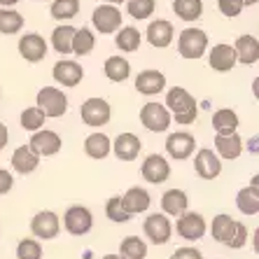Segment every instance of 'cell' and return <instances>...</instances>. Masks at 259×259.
I'll use <instances>...</instances> for the list:
<instances>
[{
    "label": "cell",
    "mask_w": 259,
    "mask_h": 259,
    "mask_svg": "<svg viewBox=\"0 0 259 259\" xmlns=\"http://www.w3.org/2000/svg\"><path fill=\"white\" fill-rule=\"evenodd\" d=\"M245 243H247V227L241 222V224H238V231H236V238L227 247H234V250H238V247H243Z\"/></svg>",
    "instance_id": "ee69618b"
},
{
    "label": "cell",
    "mask_w": 259,
    "mask_h": 259,
    "mask_svg": "<svg viewBox=\"0 0 259 259\" xmlns=\"http://www.w3.org/2000/svg\"><path fill=\"white\" fill-rule=\"evenodd\" d=\"M140 121L147 131H154V133H161L170 126V112L166 110V105L161 103H145L143 110H140Z\"/></svg>",
    "instance_id": "8992f818"
},
{
    "label": "cell",
    "mask_w": 259,
    "mask_h": 259,
    "mask_svg": "<svg viewBox=\"0 0 259 259\" xmlns=\"http://www.w3.org/2000/svg\"><path fill=\"white\" fill-rule=\"evenodd\" d=\"M173 12L182 21H196L203 14V3L201 0H173Z\"/></svg>",
    "instance_id": "836d02e7"
},
{
    "label": "cell",
    "mask_w": 259,
    "mask_h": 259,
    "mask_svg": "<svg viewBox=\"0 0 259 259\" xmlns=\"http://www.w3.org/2000/svg\"><path fill=\"white\" fill-rule=\"evenodd\" d=\"M30 231L40 241H52L61 231V220L56 212L52 210H40L33 220H30Z\"/></svg>",
    "instance_id": "30bf717a"
},
{
    "label": "cell",
    "mask_w": 259,
    "mask_h": 259,
    "mask_svg": "<svg viewBox=\"0 0 259 259\" xmlns=\"http://www.w3.org/2000/svg\"><path fill=\"white\" fill-rule=\"evenodd\" d=\"M103 70H105V77L110 82H126L128 75H131V63L124 56H110Z\"/></svg>",
    "instance_id": "f1b7e54d"
},
{
    "label": "cell",
    "mask_w": 259,
    "mask_h": 259,
    "mask_svg": "<svg viewBox=\"0 0 259 259\" xmlns=\"http://www.w3.org/2000/svg\"><path fill=\"white\" fill-rule=\"evenodd\" d=\"M194 150H196V138L187 131H175L166 138V152H168V157L175 159V161L189 159L194 154Z\"/></svg>",
    "instance_id": "9c48e42d"
},
{
    "label": "cell",
    "mask_w": 259,
    "mask_h": 259,
    "mask_svg": "<svg viewBox=\"0 0 259 259\" xmlns=\"http://www.w3.org/2000/svg\"><path fill=\"white\" fill-rule=\"evenodd\" d=\"M103 3H105V5H121V3H124V0H103Z\"/></svg>",
    "instance_id": "c3c4849f"
},
{
    "label": "cell",
    "mask_w": 259,
    "mask_h": 259,
    "mask_svg": "<svg viewBox=\"0 0 259 259\" xmlns=\"http://www.w3.org/2000/svg\"><path fill=\"white\" fill-rule=\"evenodd\" d=\"M52 75H54V79L63 87H77L79 82L84 79V70H82V66H79L77 61H68V59L56 61Z\"/></svg>",
    "instance_id": "2e32d148"
},
{
    "label": "cell",
    "mask_w": 259,
    "mask_h": 259,
    "mask_svg": "<svg viewBox=\"0 0 259 259\" xmlns=\"http://www.w3.org/2000/svg\"><path fill=\"white\" fill-rule=\"evenodd\" d=\"M17 3H19V0H0V5H3V7H7V10H10V7H12V5H17Z\"/></svg>",
    "instance_id": "7dc6e473"
},
{
    "label": "cell",
    "mask_w": 259,
    "mask_h": 259,
    "mask_svg": "<svg viewBox=\"0 0 259 259\" xmlns=\"http://www.w3.org/2000/svg\"><path fill=\"white\" fill-rule=\"evenodd\" d=\"M40 166V157L37 154H33V152L28 150V145H21V147H17L12 154V168L17 170V173L21 175H28L33 173V170Z\"/></svg>",
    "instance_id": "4316f807"
},
{
    "label": "cell",
    "mask_w": 259,
    "mask_h": 259,
    "mask_svg": "<svg viewBox=\"0 0 259 259\" xmlns=\"http://www.w3.org/2000/svg\"><path fill=\"white\" fill-rule=\"evenodd\" d=\"M35 108L45 115V119H56V117H63L68 112V96L61 89L45 87V89L37 91Z\"/></svg>",
    "instance_id": "7a4b0ae2"
},
{
    "label": "cell",
    "mask_w": 259,
    "mask_h": 259,
    "mask_svg": "<svg viewBox=\"0 0 259 259\" xmlns=\"http://www.w3.org/2000/svg\"><path fill=\"white\" fill-rule=\"evenodd\" d=\"M49 12L56 21H68L79 14V0H54Z\"/></svg>",
    "instance_id": "8d00e7d4"
},
{
    "label": "cell",
    "mask_w": 259,
    "mask_h": 259,
    "mask_svg": "<svg viewBox=\"0 0 259 259\" xmlns=\"http://www.w3.org/2000/svg\"><path fill=\"white\" fill-rule=\"evenodd\" d=\"M91 21L101 35H110L121 28V12L115 5H98L91 14Z\"/></svg>",
    "instance_id": "8fae6325"
},
{
    "label": "cell",
    "mask_w": 259,
    "mask_h": 259,
    "mask_svg": "<svg viewBox=\"0 0 259 259\" xmlns=\"http://www.w3.org/2000/svg\"><path fill=\"white\" fill-rule=\"evenodd\" d=\"M84 152H87V157H91V159H105L112 152V140L101 131L91 133L89 138L84 140Z\"/></svg>",
    "instance_id": "83f0119b"
},
{
    "label": "cell",
    "mask_w": 259,
    "mask_h": 259,
    "mask_svg": "<svg viewBox=\"0 0 259 259\" xmlns=\"http://www.w3.org/2000/svg\"><path fill=\"white\" fill-rule=\"evenodd\" d=\"M119 259H145L147 257V245L138 236H126L119 245Z\"/></svg>",
    "instance_id": "1f68e13d"
},
{
    "label": "cell",
    "mask_w": 259,
    "mask_h": 259,
    "mask_svg": "<svg viewBox=\"0 0 259 259\" xmlns=\"http://www.w3.org/2000/svg\"><path fill=\"white\" fill-rule=\"evenodd\" d=\"M259 0H243V5H257Z\"/></svg>",
    "instance_id": "681fc988"
},
{
    "label": "cell",
    "mask_w": 259,
    "mask_h": 259,
    "mask_svg": "<svg viewBox=\"0 0 259 259\" xmlns=\"http://www.w3.org/2000/svg\"><path fill=\"white\" fill-rule=\"evenodd\" d=\"M63 227L72 236H84L94 227V215L84 205H70L66 210V215H63Z\"/></svg>",
    "instance_id": "52a82bcc"
},
{
    "label": "cell",
    "mask_w": 259,
    "mask_h": 259,
    "mask_svg": "<svg viewBox=\"0 0 259 259\" xmlns=\"http://www.w3.org/2000/svg\"><path fill=\"white\" fill-rule=\"evenodd\" d=\"M157 10V0H126V12L133 19H147Z\"/></svg>",
    "instance_id": "74e56055"
},
{
    "label": "cell",
    "mask_w": 259,
    "mask_h": 259,
    "mask_svg": "<svg viewBox=\"0 0 259 259\" xmlns=\"http://www.w3.org/2000/svg\"><path fill=\"white\" fill-rule=\"evenodd\" d=\"M45 124V115L40 112L37 108H26L24 112H21V128L24 131H40Z\"/></svg>",
    "instance_id": "ab89813d"
},
{
    "label": "cell",
    "mask_w": 259,
    "mask_h": 259,
    "mask_svg": "<svg viewBox=\"0 0 259 259\" xmlns=\"http://www.w3.org/2000/svg\"><path fill=\"white\" fill-rule=\"evenodd\" d=\"M96 47V37L91 33L89 28H77L75 35H72V47H70V54L75 56H87L94 52Z\"/></svg>",
    "instance_id": "4dcf8cb0"
},
{
    "label": "cell",
    "mask_w": 259,
    "mask_h": 259,
    "mask_svg": "<svg viewBox=\"0 0 259 259\" xmlns=\"http://www.w3.org/2000/svg\"><path fill=\"white\" fill-rule=\"evenodd\" d=\"M19 54L24 56L28 63H40L47 56V42L40 33H26L19 40Z\"/></svg>",
    "instance_id": "9a60e30c"
},
{
    "label": "cell",
    "mask_w": 259,
    "mask_h": 259,
    "mask_svg": "<svg viewBox=\"0 0 259 259\" xmlns=\"http://www.w3.org/2000/svg\"><path fill=\"white\" fill-rule=\"evenodd\" d=\"M238 224L231 215H217L212 217V227H210V234L217 243H224V245H229L231 241L236 238V231H238Z\"/></svg>",
    "instance_id": "ffe728a7"
},
{
    "label": "cell",
    "mask_w": 259,
    "mask_h": 259,
    "mask_svg": "<svg viewBox=\"0 0 259 259\" xmlns=\"http://www.w3.org/2000/svg\"><path fill=\"white\" fill-rule=\"evenodd\" d=\"M24 28V17L14 10H7V7H0V33L3 35H14Z\"/></svg>",
    "instance_id": "d590c367"
},
{
    "label": "cell",
    "mask_w": 259,
    "mask_h": 259,
    "mask_svg": "<svg viewBox=\"0 0 259 259\" xmlns=\"http://www.w3.org/2000/svg\"><path fill=\"white\" fill-rule=\"evenodd\" d=\"M61 136L56 131H49V128H40V131L33 133V138L28 143V150L37 157H54L56 152L61 150Z\"/></svg>",
    "instance_id": "7c38bea8"
},
{
    "label": "cell",
    "mask_w": 259,
    "mask_h": 259,
    "mask_svg": "<svg viewBox=\"0 0 259 259\" xmlns=\"http://www.w3.org/2000/svg\"><path fill=\"white\" fill-rule=\"evenodd\" d=\"M194 170H196L199 178H203V180H215L217 175L222 173V159L217 157L212 150L203 147V150H199L196 157H194Z\"/></svg>",
    "instance_id": "5bb4252c"
},
{
    "label": "cell",
    "mask_w": 259,
    "mask_h": 259,
    "mask_svg": "<svg viewBox=\"0 0 259 259\" xmlns=\"http://www.w3.org/2000/svg\"><path fill=\"white\" fill-rule=\"evenodd\" d=\"M217 7H220V12L224 14V17H238V14L243 12V0H217Z\"/></svg>",
    "instance_id": "b9f144b4"
},
{
    "label": "cell",
    "mask_w": 259,
    "mask_h": 259,
    "mask_svg": "<svg viewBox=\"0 0 259 259\" xmlns=\"http://www.w3.org/2000/svg\"><path fill=\"white\" fill-rule=\"evenodd\" d=\"M212 128L217 136H231L238 131V115L231 108H220L212 115Z\"/></svg>",
    "instance_id": "484cf974"
},
{
    "label": "cell",
    "mask_w": 259,
    "mask_h": 259,
    "mask_svg": "<svg viewBox=\"0 0 259 259\" xmlns=\"http://www.w3.org/2000/svg\"><path fill=\"white\" fill-rule=\"evenodd\" d=\"M152 203V196L147 189L143 187H131L124 196H121V205L128 215H138V212H145Z\"/></svg>",
    "instance_id": "603a6c76"
},
{
    "label": "cell",
    "mask_w": 259,
    "mask_h": 259,
    "mask_svg": "<svg viewBox=\"0 0 259 259\" xmlns=\"http://www.w3.org/2000/svg\"><path fill=\"white\" fill-rule=\"evenodd\" d=\"M208 61H210V68L217 72H229V70H234V66L238 63L231 45H215V47L210 49Z\"/></svg>",
    "instance_id": "7402d4cb"
},
{
    "label": "cell",
    "mask_w": 259,
    "mask_h": 259,
    "mask_svg": "<svg viewBox=\"0 0 259 259\" xmlns=\"http://www.w3.org/2000/svg\"><path fill=\"white\" fill-rule=\"evenodd\" d=\"M75 26H56L54 33H52V47H54V52H59V54H70V47H72V35H75Z\"/></svg>",
    "instance_id": "d6a6232c"
},
{
    "label": "cell",
    "mask_w": 259,
    "mask_h": 259,
    "mask_svg": "<svg viewBox=\"0 0 259 259\" xmlns=\"http://www.w3.org/2000/svg\"><path fill=\"white\" fill-rule=\"evenodd\" d=\"M136 89L145 96H157L166 89V75L159 70H143L136 77Z\"/></svg>",
    "instance_id": "d6986e66"
},
{
    "label": "cell",
    "mask_w": 259,
    "mask_h": 259,
    "mask_svg": "<svg viewBox=\"0 0 259 259\" xmlns=\"http://www.w3.org/2000/svg\"><path fill=\"white\" fill-rule=\"evenodd\" d=\"M143 150V143L136 133H119L112 143V152H115V157L121 159V161H136Z\"/></svg>",
    "instance_id": "e0dca14e"
},
{
    "label": "cell",
    "mask_w": 259,
    "mask_h": 259,
    "mask_svg": "<svg viewBox=\"0 0 259 259\" xmlns=\"http://www.w3.org/2000/svg\"><path fill=\"white\" fill-rule=\"evenodd\" d=\"M140 173L152 185H161V182H166L170 178V163L161 154H150L140 166Z\"/></svg>",
    "instance_id": "4fadbf2b"
},
{
    "label": "cell",
    "mask_w": 259,
    "mask_h": 259,
    "mask_svg": "<svg viewBox=\"0 0 259 259\" xmlns=\"http://www.w3.org/2000/svg\"><path fill=\"white\" fill-rule=\"evenodd\" d=\"M175 231H178L180 238L194 243V241H201V238L205 236L208 224H205V220H203L201 212L187 210V212H182V215L178 217V222H175Z\"/></svg>",
    "instance_id": "277c9868"
},
{
    "label": "cell",
    "mask_w": 259,
    "mask_h": 259,
    "mask_svg": "<svg viewBox=\"0 0 259 259\" xmlns=\"http://www.w3.org/2000/svg\"><path fill=\"white\" fill-rule=\"evenodd\" d=\"M140 30L133 28V26H124V28H119V33H117L115 37V45L117 49H121V52H136V49L140 47Z\"/></svg>",
    "instance_id": "e575fe53"
},
{
    "label": "cell",
    "mask_w": 259,
    "mask_h": 259,
    "mask_svg": "<svg viewBox=\"0 0 259 259\" xmlns=\"http://www.w3.org/2000/svg\"><path fill=\"white\" fill-rule=\"evenodd\" d=\"M17 259H42V245L35 238H24L17 245Z\"/></svg>",
    "instance_id": "f35d334b"
},
{
    "label": "cell",
    "mask_w": 259,
    "mask_h": 259,
    "mask_svg": "<svg viewBox=\"0 0 259 259\" xmlns=\"http://www.w3.org/2000/svg\"><path fill=\"white\" fill-rule=\"evenodd\" d=\"M7 140H10V133H7V126L0 121V150L7 145Z\"/></svg>",
    "instance_id": "bcb514c9"
},
{
    "label": "cell",
    "mask_w": 259,
    "mask_h": 259,
    "mask_svg": "<svg viewBox=\"0 0 259 259\" xmlns=\"http://www.w3.org/2000/svg\"><path fill=\"white\" fill-rule=\"evenodd\" d=\"M103 259H119V257H117V254H105Z\"/></svg>",
    "instance_id": "f907efd6"
},
{
    "label": "cell",
    "mask_w": 259,
    "mask_h": 259,
    "mask_svg": "<svg viewBox=\"0 0 259 259\" xmlns=\"http://www.w3.org/2000/svg\"><path fill=\"white\" fill-rule=\"evenodd\" d=\"M170 259H203V254H201V250H196V247H178V250L170 254Z\"/></svg>",
    "instance_id": "7bdbcfd3"
},
{
    "label": "cell",
    "mask_w": 259,
    "mask_h": 259,
    "mask_svg": "<svg viewBox=\"0 0 259 259\" xmlns=\"http://www.w3.org/2000/svg\"><path fill=\"white\" fill-rule=\"evenodd\" d=\"M143 231L154 245H166L170 241V236H173V224L163 212H154V215L145 220Z\"/></svg>",
    "instance_id": "ba28073f"
},
{
    "label": "cell",
    "mask_w": 259,
    "mask_h": 259,
    "mask_svg": "<svg viewBox=\"0 0 259 259\" xmlns=\"http://www.w3.org/2000/svg\"><path fill=\"white\" fill-rule=\"evenodd\" d=\"M166 110L170 112V117H175L178 124L187 126V124H194L196 115H199V105L194 101V96L187 89L182 87H173L166 94Z\"/></svg>",
    "instance_id": "6da1fadb"
},
{
    "label": "cell",
    "mask_w": 259,
    "mask_h": 259,
    "mask_svg": "<svg viewBox=\"0 0 259 259\" xmlns=\"http://www.w3.org/2000/svg\"><path fill=\"white\" fill-rule=\"evenodd\" d=\"M236 205L243 215H257L259 212V189L257 185H250V187H243L236 196Z\"/></svg>",
    "instance_id": "f546056e"
},
{
    "label": "cell",
    "mask_w": 259,
    "mask_h": 259,
    "mask_svg": "<svg viewBox=\"0 0 259 259\" xmlns=\"http://www.w3.org/2000/svg\"><path fill=\"white\" fill-rule=\"evenodd\" d=\"M189 199L182 189H168L161 196V210L166 217H180L182 212H187Z\"/></svg>",
    "instance_id": "cb8c5ba5"
},
{
    "label": "cell",
    "mask_w": 259,
    "mask_h": 259,
    "mask_svg": "<svg viewBox=\"0 0 259 259\" xmlns=\"http://www.w3.org/2000/svg\"><path fill=\"white\" fill-rule=\"evenodd\" d=\"M208 49V35L201 28H185L178 37V52L182 59H201Z\"/></svg>",
    "instance_id": "3957f363"
},
{
    "label": "cell",
    "mask_w": 259,
    "mask_h": 259,
    "mask_svg": "<svg viewBox=\"0 0 259 259\" xmlns=\"http://www.w3.org/2000/svg\"><path fill=\"white\" fill-rule=\"evenodd\" d=\"M105 215H108V220H112V222H117V224H124L131 220V215H128V212L124 210V205H121V196H112V199L105 203Z\"/></svg>",
    "instance_id": "60d3db41"
},
{
    "label": "cell",
    "mask_w": 259,
    "mask_h": 259,
    "mask_svg": "<svg viewBox=\"0 0 259 259\" xmlns=\"http://www.w3.org/2000/svg\"><path fill=\"white\" fill-rule=\"evenodd\" d=\"M173 35H175L173 24L166 21V19H157V21H152V24L147 26V42L157 49L168 47V45L173 42Z\"/></svg>",
    "instance_id": "ac0fdd59"
},
{
    "label": "cell",
    "mask_w": 259,
    "mask_h": 259,
    "mask_svg": "<svg viewBox=\"0 0 259 259\" xmlns=\"http://www.w3.org/2000/svg\"><path fill=\"white\" fill-rule=\"evenodd\" d=\"M215 154L220 159H238L243 154V140L238 133L231 136H215Z\"/></svg>",
    "instance_id": "d4e9b609"
},
{
    "label": "cell",
    "mask_w": 259,
    "mask_h": 259,
    "mask_svg": "<svg viewBox=\"0 0 259 259\" xmlns=\"http://www.w3.org/2000/svg\"><path fill=\"white\" fill-rule=\"evenodd\" d=\"M236 61H241L245 66H254L259 61V40L254 35H241L234 42Z\"/></svg>",
    "instance_id": "44dd1931"
},
{
    "label": "cell",
    "mask_w": 259,
    "mask_h": 259,
    "mask_svg": "<svg viewBox=\"0 0 259 259\" xmlns=\"http://www.w3.org/2000/svg\"><path fill=\"white\" fill-rule=\"evenodd\" d=\"M79 117L84 121L87 126H105L112 117V108H110V103L105 98H89V101L82 103V108H79Z\"/></svg>",
    "instance_id": "5b68a950"
},
{
    "label": "cell",
    "mask_w": 259,
    "mask_h": 259,
    "mask_svg": "<svg viewBox=\"0 0 259 259\" xmlns=\"http://www.w3.org/2000/svg\"><path fill=\"white\" fill-rule=\"evenodd\" d=\"M12 187H14V178H12V173H7V170L0 168V196H3V194H7Z\"/></svg>",
    "instance_id": "f6af8a7d"
}]
</instances>
